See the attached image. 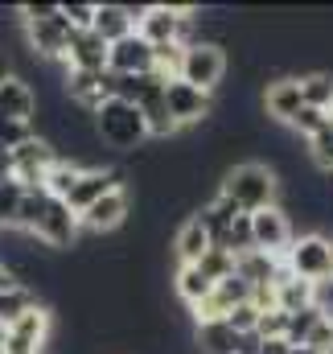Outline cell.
<instances>
[{"label":"cell","instance_id":"31","mask_svg":"<svg viewBox=\"0 0 333 354\" xmlns=\"http://www.w3.org/2000/svg\"><path fill=\"white\" fill-rule=\"evenodd\" d=\"M259 317H263V313H259V309L247 301V305H239V309L227 317V326H231L235 334H243V338H255V330H259Z\"/></svg>","mask_w":333,"mask_h":354},{"label":"cell","instance_id":"37","mask_svg":"<svg viewBox=\"0 0 333 354\" xmlns=\"http://www.w3.org/2000/svg\"><path fill=\"white\" fill-rule=\"evenodd\" d=\"M330 124H333V107H330Z\"/></svg>","mask_w":333,"mask_h":354},{"label":"cell","instance_id":"11","mask_svg":"<svg viewBox=\"0 0 333 354\" xmlns=\"http://www.w3.org/2000/svg\"><path fill=\"white\" fill-rule=\"evenodd\" d=\"M107 71L111 75H157V50L140 33H132V37H124V41L111 46Z\"/></svg>","mask_w":333,"mask_h":354},{"label":"cell","instance_id":"36","mask_svg":"<svg viewBox=\"0 0 333 354\" xmlns=\"http://www.w3.org/2000/svg\"><path fill=\"white\" fill-rule=\"evenodd\" d=\"M292 354H317V351H309V346H292Z\"/></svg>","mask_w":333,"mask_h":354},{"label":"cell","instance_id":"25","mask_svg":"<svg viewBox=\"0 0 333 354\" xmlns=\"http://www.w3.org/2000/svg\"><path fill=\"white\" fill-rule=\"evenodd\" d=\"M25 185L12 177V181H0V231H8V227H17L21 223V206H25Z\"/></svg>","mask_w":333,"mask_h":354},{"label":"cell","instance_id":"28","mask_svg":"<svg viewBox=\"0 0 333 354\" xmlns=\"http://www.w3.org/2000/svg\"><path fill=\"white\" fill-rule=\"evenodd\" d=\"M288 128H292V132H301L305 140H313L317 132H325V128H330V111H321V107H301V115H296Z\"/></svg>","mask_w":333,"mask_h":354},{"label":"cell","instance_id":"12","mask_svg":"<svg viewBox=\"0 0 333 354\" xmlns=\"http://www.w3.org/2000/svg\"><path fill=\"white\" fill-rule=\"evenodd\" d=\"M140 12H144V8H136V4H95V25H91V29H95L107 46H115V41H124V37L136 33Z\"/></svg>","mask_w":333,"mask_h":354},{"label":"cell","instance_id":"20","mask_svg":"<svg viewBox=\"0 0 333 354\" xmlns=\"http://www.w3.org/2000/svg\"><path fill=\"white\" fill-rule=\"evenodd\" d=\"M210 248H214V243H210V231L202 227V218H198V214H189V218L177 227V235H173L177 264H202V256H206Z\"/></svg>","mask_w":333,"mask_h":354},{"label":"cell","instance_id":"29","mask_svg":"<svg viewBox=\"0 0 333 354\" xmlns=\"http://www.w3.org/2000/svg\"><path fill=\"white\" fill-rule=\"evenodd\" d=\"M198 268L218 284V280H227V276L235 272V256H231V252H222V248H210V252L202 256V264H198Z\"/></svg>","mask_w":333,"mask_h":354},{"label":"cell","instance_id":"22","mask_svg":"<svg viewBox=\"0 0 333 354\" xmlns=\"http://www.w3.org/2000/svg\"><path fill=\"white\" fill-rule=\"evenodd\" d=\"M173 288H177V297H181L189 309H198V305L214 292V280H210L198 264H177V280H173Z\"/></svg>","mask_w":333,"mask_h":354},{"label":"cell","instance_id":"26","mask_svg":"<svg viewBox=\"0 0 333 354\" xmlns=\"http://www.w3.org/2000/svg\"><path fill=\"white\" fill-rule=\"evenodd\" d=\"M79 177H83V165H75V161H58L50 177H46V194H54V198H70V189L79 185Z\"/></svg>","mask_w":333,"mask_h":354},{"label":"cell","instance_id":"38","mask_svg":"<svg viewBox=\"0 0 333 354\" xmlns=\"http://www.w3.org/2000/svg\"><path fill=\"white\" fill-rule=\"evenodd\" d=\"M325 354H333V351H325Z\"/></svg>","mask_w":333,"mask_h":354},{"label":"cell","instance_id":"6","mask_svg":"<svg viewBox=\"0 0 333 354\" xmlns=\"http://www.w3.org/2000/svg\"><path fill=\"white\" fill-rule=\"evenodd\" d=\"M58 161H62L58 149H54L46 136H33L29 145H21V149L12 153V177H17L25 189H46V177H50V169H54Z\"/></svg>","mask_w":333,"mask_h":354},{"label":"cell","instance_id":"9","mask_svg":"<svg viewBox=\"0 0 333 354\" xmlns=\"http://www.w3.org/2000/svg\"><path fill=\"white\" fill-rule=\"evenodd\" d=\"M165 103H169V115H173L177 128H193V124H202V120L214 111V99H210L206 91L189 87V83H181V79H169L165 83Z\"/></svg>","mask_w":333,"mask_h":354},{"label":"cell","instance_id":"30","mask_svg":"<svg viewBox=\"0 0 333 354\" xmlns=\"http://www.w3.org/2000/svg\"><path fill=\"white\" fill-rule=\"evenodd\" d=\"M255 338H259V342H272V338H284V342H288V313H284V309H267V313L259 317Z\"/></svg>","mask_w":333,"mask_h":354},{"label":"cell","instance_id":"18","mask_svg":"<svg viewBox=\"0 0 333 354\" xmlns=\"http://www.w3.org/2000/svg\"><path fill=\"white\" fill-rule=\"evenodd\" d=\"M198 351L202 354H255V338L235 334L227 322H206V326H198Z\"/></svg>","mask_w":333,"mask_h":354},{"label":"cell","instance_id":"24","mask_svg":"<svg viewBox=\"0 0 333 354\" xmlns=\"http://www.w3.org/2000/svg\"><path fill=\"white\" fill-rule=\"evenodd\" d=\"M301 95H305V107H333V75L325 71H313V75H301Z\"/></svg>","mask_w":333,"mask_h":354},{"label":"cell","instance_id":"3","mask_svg":"<svg viewBox=\"0 0 333 354\" xmlns=\"http://www.w3.org/2000/svg\"><path fill=\"white\" fill-rule=\"evenodd\" d=\"M284 268L317 288L333 284V239L321 231H309V235H296L292 248L284 252Z\"/></svg>","mask_w":333,"mask_h":354},{"label":"cell","instance_id":"7","mask_svg":"<svg viewBox=\"0 0 333 354\" xmlns=\"http://www.w3.org/2000/svg\"><path fill=\"white\" fill-rule=\"evenodd\" d=\"M296 231H292V218L284 206H267V210H255L251 214V243L255 252H267V256H284L292 248Z\"/></svg>","mask_w":333,"mask_h":354},{"label":"cell","instance_id":"8","mask_svg":"<svg viewBox=\"0 0 333 354\" xmlns=\"http://www.w3.org/2000/svg\"><path fill=\"white\" fill-rule=\"evenodd\" d=\"M50 346V309L33 305L17 326L4 330V354H41Z\"/></svg>","mask_w":333,"mask_h":354},{"label":"cell","instance_id":"4","mask_svg":"<svg viewBox=\"0 0 333 354\" xmlns=\"http://www.w3.org/2000/svg\"><path fill=\"white\" fill-rule=\"evenodd\" d=\"M222 79H227V46H214V41H193V46H185L181 83L214 95V91L222 87Z\"/></svg>","mask_w":333,"mask_h":354},{"label":"cell","instance_id":"23","mask_svg":"<svg viewBox=\"0 0 333 354\" xmlns=\"http://www.w3.org/2000/svg\"><path fill=\"white\" fill-rule=\"evenodd\" d=\"M33 305H41V301H37V292H29V288H21V284L4 288V292H0V330L17 326Z\"/></svg>","mask_w":333,"mask_h":354},{"label":"cell","instance_id":"17","mask_svg":"<svg viewBox=\"0 0 333 354\" xmlns=\"http://www.w3.org/2000/svg\"><path fill=\"white\" fill-rule=\"evenodd\" d=\"M263 107H267V115H276L280 124H292V120L301 115V107H305V95H301V79L284 75V79L267 83V91H263Z\"/></svg>","mask_w":333,"mask_h":354},{"label":"cell","instance_id":"14","mask_svg":"<svg viewBox=\"0 0 333 354\" xmlns=\"http://www.w3.org/2000/svg\"><path fill=\"white\" fill-rule=\"evenodd\" d=\"M66 99L75 103V107H83V111H99L107 99H111V91H107V75H91V71H66Z\"/></svg>","mask_w":333,"mask_h":354},{"label":"cell","instance_id":"2","mask_svg":"<svg viewBox=\"0 0 333 354\" xmlns=\"http://www.w3.org/2000/svg\"><path fill=\"white\" fill-rule=\"evenodd\" d=\"M95 132L107 149L115 153H132L149 140V124H144V111L136 103H124V99H107L99 111H95Z\"/></svg>","mask_w":333,"mask_h":354},{"label":"cell","instance_id":"21","mask_svg":"<svg viewBox=\"0 0 333 354\" xmlns=\"http://www.w3.org/2000/svg\"><path fill=\"white\" fill-rule=\"evenodd\" d=\"M235 272L247 280L251 288H259V284H276V276L284 272V264H280V256H267V252H255L251 248L247 256L235 260Z\"/></svg>","mask_w":333,"mask_h":354},{"label":"cell","instance_id":"1","mask_svg":"<svg viewBox=\"0 0 333 354\" xmlns=\"http://www.w3.org/2000/svg\"><path fill=\"white\" fill-rule=\"evenodd\" d=\"M218 194H222L235 210L255 214V210L276 206L280 177H276V169H272V165H263V161H239V165H227V169H222Z\"/></svg>","mask_w":333,"mask_h":354},{"label":"cell","instance_id":"10","mask_svg":"<svg viewBox=\"0 0 333 354\" xmlns=\"http://www.w3.org/2000/svg\"><path fill=\"white\" fill-rule=\"evenodd\" d=\"M128 189L124 185H115L111 194H103L95 206H86L83 214H79V223H83L86 235H115L124 223H128Z\"/></svg>","mask_w":333,"mask_h":354},{"label":"cell","instance_id":"34","mask_svg":"<svg viewBox=\"0 0 333 354\" xmlns=\"http://www.w3.org/2000/svg\"><path fill=\"white\" fill-rule=\"evenodd\" d=\"M12 284H17V280H12V272L0 264V292H4V288H12Z\"/></svg>","mask_w":333,"mask_h":354},{"label":"cell","instance_id":"35","mask_svg":"<svg viewBox=\"0 0 333 354\" xmlns=\"http://www.w3.org/2000/svg\"><path fill=\"white\" fill-rule=\"evenodd\" d=\"M4 79H12V62H8V58L0 54V83H4Z\"/></svg>","mask_w":333,"mask_h":354},{"label":"cell","instance_id":"33","mask_svg":"<svg viewBox=\"0 0 333 354\" xmlns=\"http://www.w3.org/2000/svg\"><path fill=\"white\" fill-rule=\"evenodd\" d=\"M62 17L70 21L75 33H86V29L95 25V4H79V0L70 4V0H66V4H62Z\"/></svg>","mask_w":333,"mask_h":354},{"label":"cell","instance_id":"27","mask_svg":"<svg viewBox=\"0 0 333 354\" xmlns=\"http://www.w3.org/2000/svg\"><path fill=\"white\" fill-rule=\"evenodd\" d=\"M37 136L33 124H21V120H4L0 115V153H17L21 145H29Z\"/></svg>","mask_w":333,"mask_h":354},{"label":"cell","instance_id":"5","mask_svg":"<svg viewBox=\"0 0 333 354\" xmlns=\"http://www.w3.org/2000/svg\"><path fill=\"white\" fill-rule=\"evenodd\" d=\"M37 243H46L50 252H66V248H75L79 243V235H83V223H79V214L70 210V202H62V198H46V210H41V218L33 223V231H29Z\"/></svg>","mask_w":333,"mask_h":354},{"label":"cell","instance_id":"16","mask_svg":"<svg viewBox=\"0 0 333 354\" xmlns=\"http://www.w3.org/2000/svg\"><path fill=\"white\" fill-rule=\"evenodd\" d=\"M115 185H124V174L120 169H83V177H79V185L70 189V210L75 214H83L86 206H95L103 194H111Z\"/></svg>","mask_w":333,"mask_h":354},{"label":"cell","instance_id":"15","mask_svg":"<svg viewBox=\"0 0 333 354\" xmlns=\"http://www.w3.org/2000/svg\"><path fill=\"white\" fill-rule=\"evenodd\" d=\"M107 54L111 46L86 29V33H75L70 37V54H66V71H91V75H107Z\"/></svg>","mask_w":333,"mask_h":354},{"label":"cell","instance_id":"32","mask_svg":"<svg viewBox=\"0 0 333 354\" xmlns=\"http://www.w3.org/2000/svg\"><path fill=\"white\" fill-rule=\"evenodd\" d=\"M309 157H313L321 169H330V174H333V124L325 128V132H317V136L309 140Z\"/></svg>","mask_w":333,"mask_h":354},{"label":"cell","instance_id":"19","mask_svg":"<svg viewBox=\"0 0 333 354\" xmlns=\"http://www.w3.org/2000/svg\"><path fill=\"white\" fill-rule=\"evenodd\" d=\"M276 309H284V313H301V309H309V305H317V297H321V288L317 284H309V280H301V276H292L288 268L276 276Z\"/></svg>","mask_w":333,"mask_h":354},{"label":"cell","instance_id":"13","mask_svg":"<svg viewBox=\"0 0 333 354\" xmlns=\"http://www.w3.org/2000/svg\"><path fill=\"white\" fill-rule=\"evenodd\" d=\"M37 91L29 79H21V75H12V79H4L0 83V115L4 120H21V124H33L37 120Z\"/></svg>","mask_w":333,"mask_h":354}]
</instances>
